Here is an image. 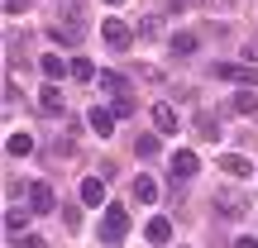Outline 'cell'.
<instances>
[{"mask_svg":"<svg viewBox=\"0 0 258 248\" xmlns=\"http://www.w3.org/2000/svg\"><path fill=\"white\" fill-rule=\"evenodd\" d=\"M124 234H129V210H124L120 201H115V205H105L96 239H101V243H110V248H120V243H124Z\"/></svg>","mask_w":258,"mask_h":248,"instance_id":"obj_1","label":"cell"},{"mask_svg":"<svg viewBox=\"0 0 258 248\" xmlns=\"http://www.w3.org/2000/svg\"><path fill=\"white\" fill-rule=\"evenodd\" d=\"M249 210V201H244V191H215V215H225V220H234V215Z\"/></svg>","mask_w":258,"mask_h":248,"instance_id":"obj_2","label":"cell"},{"mask_svg":"<svg viewBox=\"0 0 258 248\" xmlns=\"http://www.w3.org/2000/svg\"><path fill=\"white\" fill-rule=\"evenodd\" d=\"M101 34H105V43H115V48H129V43H134V29H129L124 19H105Z\"/></svg>","mask_w":258,"mask_h":248,"instance_id":"obj_3","label":"cell"},{"mask_svg":"<svg viewBox=\"0 0 258 248\" xmlns=\"http://www.w3.org/2000/svg\"><path fill=\"white\" fill-rule=\"evenodd\" d=\"M53 205H57V196H53V186H48V182H34V186H29V210L43 215V210H53Z\"/></svg>","mask_w":258,"mask_h":248,"instance_id":"obj_4","label":"cell"},{"mask_svg":"<svg viewBox=\"0 0 258 248\" xmlns=\"http://www.w3.org/2000/svg\"><path fill=\"white\" fill-rule=\"evenodd\" d=\"M220 172H225V177H239V182H244V177H253V162H249L244 153H230V157H220Z\"/></svg>","mask_w":258,"mask_h":248,"instance_id":"obj_5","label":"cell"},{"mask_svg":"<svg viewBox=\"0 0 258 248\" xmlns=\"http://www.w3.org/2000/svg\"><path fill=\"white\" fill-rule=\"evenodd\" d=\"M196 167H201V157H196L191 148H182V153H172V177H177V182H182V177H191Z\"/></svg>","mask_w":258,"mask_h":248,"instance_id":"obj_6","label":"cell"},{"mask_svg":"<svg viewBox=\"0 0 258 248\" xmlns=\"http://www.w3.org/2000/svg\"><path fill=\"white\" fill-rule=\"evenodd\" d=\"M153 129H158V134H177V115H172V105H163V101L153 105Z\"/></svg>","mask_w":258,"mask_h":248,"instance_id":"obj_7","label":"cell"},{"mask_svg":"<svg viewBox=\"0 0 258 248\" xmlns=\"http://www.w3.org/2000/svg\"><path fill=\"white\" fill-rule=\"evenodd\" d=\"M215 76H230L239 86H258V67H215Z\"/></svg>","mask_w":258,"mask_h":248,"instance_id":"obj_8","label":"cell"},{"mask_svg":"<svg viewBox=\"0 0 258 248\" xmlns=\"http://www.w3.org/2000/svg\"><path fill=\"white\" fill-rule=\"evenodd\" d=\"M38 67H43V76H48V81H57V76H67V72H72V62H62V57H53V53H43V57H38Z\"/></svg>","mask_w":258,"mask_h":248,"instance_id":"obj_9","label":"cell"},{"mask_svg":"<svg viewBox=\"0 0 258 248\" xmlns=\"http://www.w3.org/2000/svg\"><path fill=\"white\" fill-rule=\"evenodd\" d=\"M191 124H196V134H201L206 143H215V138H220V124H215V115H211V110H201Z\"/></svg>","mask_w":258,"mask_h":248,"instance_id":"obj_10","label":"cell"},{"mask_svg":"<svg viewBox=\"0 0 258 248\" xmlns=\"http://www.w3.org/2000/svg\"><path fill=\"white\" fill-rule=\"evenodd\" d=\"M86 124H91L96 129V134H115V110H91V115H86Z\"/></svg>","mask_w":258,"mask_h":248,"instance_id":"obj_11","label":"cell"},{"mask_svg":"<svg viewBox=\"0 0 258 248\" xmlns=\"http://www.w3.org/2000/svg\"><path fill=\"white\" fill-rule=\"evenodd\" d=\"M230 110H234V115H258V96H253V91H234V96H230Z\"/></svg>","mask_w":258,"mask_h":248,"instance_id":"obj_12","label":"cell"},{"mask_svg":"<svg viewBox=\"0 0 258 248\" xmlns=\"http://www.w3.org/2000/svg\"><path fill=\"white\" fill-rule=\"evenodd\" d=\"M77 196H82L86 205H101V177H82V186H77Z\"/></svg>","mask_w":258,"mask_h":248,"instance_id":"obj_13","label":"cell"},{"mask_svg":"<svg viewBox=\"0 0 258 248\" xmlns=\"http://www.w3.org/2000/svg\"><path fill=\"white\" fill-rule=\"evenodd\" d=\"M134 201H158V182L153 177H134Z\"/></svg>","mask_w":258,"mask_h":248,"instance_id":"obj_14","label":"cell"},{"mask_svg":"<svg viewBox=\"0 0 258 248\" xmlns=\"http://www.w3.org/2000/svg\"><path fill=\"white\" fill-rule=\"evenodd\" d=\"M5 153H15V157H29V153H34V138H29V134H10Z\"/></svg>","mask_w":258,"mask_h":248,"instance_id":"obj_15","label":"cell"},{"mask_svg":"<svg viewBox=\"0 0 258 248\" xmlns=\"http://www.w3.org/2000/svg\"><path fill=\"white\" fill-rule=\"evenodd\" d=\"M172 239V224L167 220H148V243H167Z\"/></svg>","mask_w":258,"mask_h":248,"instance_id":"obj_16","label":"cell"},{"mask_svg":"<svg viewBox=\"0 0 258 248\" xmlns=\"http://www.w3.org/2000/svg\"><path fill=\"white\" fill-rule=\"evenodd\" d=\"M172 53L177 57H191L196 53V34H172Z\"/></svg>","mask_w":258,"mask_h":248,"instance_id":"obj_17","label":"cell"},{"mask_svg":"<svg viewBox=\"0 0 258 248\" xmlns=\"http://www.w3.org/2000/svg\"><path fill=\"white\" fill-rule=\"evenodd\" d=\"M38 105H43L48 115H62V96H57L53 86H43V96H38Z\"/></svg>","mask_w":258,"mask_h":248,"instance_id":"obj_18","label":"cell"},{"mask_svg":"<svg viewBox=\"0 0 258 248\" xmlns=\"http://www.w3.org/2000/svg\"><path fill=\"white\" fill-rule=\"evenodd\" d=\"M72 76H77V81H96L101 72H96V67L86 62V57H72Z\"/></svg>","mask_w":258,"mask_h":248,"instance_id":"obj_19","label":"cell"},{"mask_svg":"<svg viewBox=\"0 0 258 248\" xmlns=\"http://www.w3.org/2000/svg\"><path fill=\"white\" fill-rule=\"evenodd\" d=\"M139 34H144V38H163V15H144Z\"/></svg>","mask_w":258,"mask_h":248,"instance_id":"obj_20","label":"cell"},{"mask_svg":"<svg viewBox=\"0 0 258 248\" xmlns=\"http://www.w3.org/2000/svg\"><path fill=\"white\" fill-rule=\"evenodd\" d=\"M24 224H29L24 210H5V234H24Z\"/></svg>","mask_w":258,"mask_h":248,"instance_id":"obj_21","label":"cell"},{"mask_svg":"<svg viewBox=\"0 0 258 248\" xmlns=\"http://www.w3.org/2000/svg\"><path fill=\"white\" fill-rule=\"evenodd\" d=\"M96 81H101L105 91H115V96H124V76H120V72H101V76H96Z\"/></svg>","mask_w":258,"mask_h":248,"instance_id":"obj_22","label":"cell"},{"mask_svg":"<svg viewBox=\"0 0 258 248\" xmlns=\"http://www.w3.org/2000/svg\"><path fill=\"white\" fill-rule=\"evenodd\" d=\"M134 148H139V157H153V153H158V138H153V134H144Z\"/></svg>","mask_w":258,"mask_h":248,"instance_id":"obj_23","label":"cell"},{"mask_svg":"<svg viewBox=\"0 0 258 248\" xmlns=\"http://www.w3.org/2000/svg\"><path fill=\"white\" fill-rule=\"evenodd\" d=\"M15 248H48V239H38V234H19Z\"/></svg>","mask_w":258,"mask_h":248,"instance_id":"obj_24","label":"cell"},{"mask_svg":"<svg viewBox=\"0 0 258 248\" xmlns=\"http://www.w3.org/2000/svg\"><path fill=\"white\" fill-rule=\"evenodd\" d=\"M29 5H34V0H5V10H10V15H19V10H29Z\"/></svg>","mask_w":258,"mask_h":248,"instance_id":"obj_25","label":"cell"},{"mask_svg":"<svg viewBox=\"0 0 258 248\" xmlns=\"http://www.w3.org/2000/svg\"><path fill=\"white\" fill-rule=\"evenodd\" d=\"M206 5H211V10H234L239 0H206Z\"/></svg>","mask_w":258,"mask_h":248,"instance_id":"obj_26","label":"cell"},{"mask_svg":"<svg viewBox=\"0 0 258 248\" xmlns=\"http://www.w3.org/2000/svg\"><path fill=\"white\" fill-rule=\"evenodd\" d=\"M234 248H258V239H239V243H234Z\"/></svg>","mask_w":258,"mask_h":248,"instance_id":"obj_27","label":"cell"},{"mask_svg":"<svg viewBox=\"0 0 258 248\" xmlns=\"http://www.w3.org/2000/svg\"><path fill=\"white\" fill-rule=\"evenodd\" d=\"M105 5H120V0H105Z\"/></svg>","mask_w":258,"mask_h":248,"instance_id":"obj_28","label":"cell"}]
</instances>
